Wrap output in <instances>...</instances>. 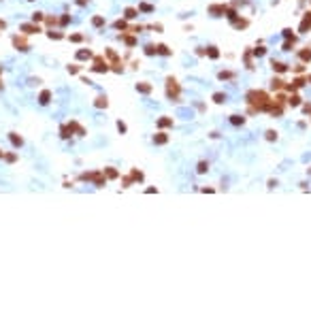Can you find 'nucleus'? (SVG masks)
Masks as SVG:
<instances>
[{
  "mask_svg": "<svg viewBox=\"0 0 311 313\" xmlns=\"http://www.w3.org/2000/svg\"><path fill=\"white\" fill-rule=\"evenodd\" d=\"M247 100L252 104V111H262V109H267V104H269V96L264 94V92H249L247 94Z\"/></svg>",
  "mask_w": 311,
  "mask_h": 313,
  "instance_id": "obj_1",
  "label": "nucleus"
},
{
  "mask_svg": "<svg viewBox=\"0 0 311 313\" xmlns=\"http://www.w3.org/2000/svg\"><path fill=\"white\" fill-rule=\"evenodd\" d=\"M81 179H83V181H92L96 187H102V185L107 183L105 173H83V175H81Z\"/></svg>",
  "mask_w": 311,
  "mask_h": 313,
  "instance_id": "obj_2",
  "label": "nucleus"
},
{
  "mask_svg": "<svg viewBox=\"0 0 311 313\" xmlns=\"http://www.w3.org/2000/svg\"><path fill=\"white\" fill-rule=\"evenodd\" d=\"M166 92H168V96L173 98V100H177V98H179V85H177V81H175L173 77L166 79Z\"/></svg>",
  "mask_w": 311,
  "mask_h": 313,
  "instance_id": "obj_3",
  "label": "nucleus"
},
{
  "mask_svg": "<svg viewBox=\"0 0 311 313\" xmlns=\"http://www.w3.org/2000/svg\"><path fill=\"white\" fill-rule=\"evenodd\" d=\"M13 45H15L17 51H28V49H30L28 41H26L24 36H19V34H15V36H13Z\"/></svg>",
  "mask_w": 311,
  "mask_h": 313,
  "instance_id": "obj_4",
  "label": "nucleus"
},
{
  "mask_svg": "<svg viewBox=\"0 0 311 313\" xmlns=\"http://www.w3.org/2000/svg\"><path fill=\"white\" fill-rule=\"evenodd\" d=\"M92 70H94V73H107V70H109V64H107L102 58H96V60H94Z\"/></svg>",
  "mask_w": 311,
  "mask_h": 313,
  "instance_id": "obj_5",
  "label": "nucleus"
},
{
  "mask_svg": "<svg viewBox=\"0 0 311 313\" xmlns=\"http://www.w3.org/2000/svg\"><path fill=\"white\" fill-rule=\"evenodd\" d=\"M21 32H26V34H36V32H41V28L36 24H24L21 26Z\"/></svg>",
  "mask_w": 311,
  "mask_h": 313,
  "instance_id": "obj_6",
  "label": "nucleus"
},
{
  "mask_svg": "<svg viewBox=\"0 0 311 313\" xmlns=\"http://www.w3.org/2000/svg\"><path fill=\"white\" fill-rule=\"evenodd\" d=\"M94 106H98V109H107V106H109V98H107L105 94H100V96L96 98V102H94Z\"/></svg>",
  "mask_w": 311,
  "mask_h": 313,
  "instance_id": "obj_7",
  "label": "nucleus"
},
{
  "mask_svg": "<svg viewBox=\"0 0 311 313\" xmlns=\"http://www.w3.org/2000/svg\"><path fill=\"white\" fill-rule=\"evenodd\" d=\"M209 13H213V15H224L226 13V6L224 4H211V6H209Z\"/></svg>",
  "mask_w": 311,
  "mask_h": 313,
  "instance_id": "obj_8",
  "label": "nucleus"
},
{
  "mask_svg": "<svg viewBox=\"0 0 311 313\" xmlns=\"http://www.w3.org/2000/svg\"><path fill=\"white\" fill-rule=\"evenodd\" d=\"M49 100H51V92H49V89H43L41 96H39V102L41 104H49Z\"/></svg>",
  "mask_w": 311,
  "mask_h": 313,
  "instance_id": "obj_9",
  "label": "nucleus"
},
{
  "mask_svg": "<svg viewBox=\"0 0 311 313\" xmlns=\"http://www.w3.org/2000/svg\"><path fill=\"white\" fill-rule=\"evenodd\" d=\"M66 126H68V130H70V132H77V134H85V130L81 128V126H79L77 121H68Z\"/></svg>",
  "mask_w": 311,
  "mask_h": 313,
  "instance_id": "obj_10",
  "label": "nucleus"
},
{
  "mask_svg": "<svg viewBox=\"0 0 311 313\" xmlns=\"http://www.w3.org/2000/svg\"><path fill=\"white\" fill-rule=\"evenodd\" d=\"M166 141H168V136H166L164 132H158V134L153 136V143H156V145H164Z\"/></svg>",
  "mask_w": 311,
  "mask_h": 313,
  "instance_id": "obj_11",
  "label": "nucleus"
},
{
  "mask_svg": "<svg viewBox=\"0 0 311 313\" xmlns=\"http://www.w3.org/2000/svg\"><path fill=\"white\" fill-rule=\"evenodd\" d=\"M9 139H11V143H13L15 147H21V145H24V139H21V136H17L15 132H11V134H9Z\"/></svg>",
  "mask_w": 311,
  "mask_h": 313,
  "instance_id": "obj_12",
  "label": "nucleus"
},
{
  "mask_svg": "<svg viewBox=\"0 0 311 313\" xmlns=\"http://www.w3.org/2000/svg\"><path fill=\"white\" fill-rule=\"evenodd\" d=\"M92 58V51L90 49H81V51H77V60H90Z\"/></svg>",
  "mask_w": 311,
  "mask_h": 313,
  "instance_id": "obj_13",
  "label": "nucleus"
},
{
  "mask_svg": "<svg viewBox=\"0 0 311 313\" xmlns=\"http://www.w3.org/2000/svg\"><path fill=\"white\" fill-rule=\"evenodd\" d=\"M136 89H139L141 94H149V92H151V85H149V83H136Z\"/></svg>",
  "mask_w": 311,
  "mask_h": 313,
  "instance_id": "obj_14",
  "label": "nucleus"
},
{
  "mask_svg": "<svg viewBox=\"0 0 311 313\" xmlns=\"http://www.w3.org/2000/svg\"><path fill=\"white\" fill-rule=\"evenodd\" d=\"M156 53H160V56H171V49L166 47V45H158V47H156Z\"/></svg>",
  "mask_w": 311,
  "mask_h": 313,
  "instance_id": "obj_15",
  "label": "nucleus"
},
{
  "mask_svg": "<svg viewBox=\"0 0 311 313\" xmlns=\"http://www.w3.org/2000/svg\"><path fill=\"white\" fill-rule=\"evenodd\" d=\"M105 53H107V58H109V60H111V62H120V58H117V53H115L113 49H107Z\"/></svg>",
  "mask_w": 311,
  "mask_h": 313,
  "instance_id": "obj_16",
  "label": "nucleus"
},
{
  "mask_svg": "<svg viewBox=\"0 0 311 313\" xmlns=\"http://www.w3.org/2000/svg\"><path fill=\"white\" fill-rule=\"evenodd\" d=\"M134 17H136V9L128 6V9H126V19H134Z\"/></svg>",
  "mask_w": 311,
  "mask_h": 313,
  "instance_id": "obj_17",
  "label": "nucleus"
},
{
  "mask_svg": "<svg viewBox=\"0 0 311 313\" xmlns=\"http://www.w3.org/2000/svg\"><path fill=\"white\" fill-rule=\"evenodd\" d=\"M92 24L96 26V28H100V26H105V17H100V15H96L94 19H92Z\"/></svg>",
  "mask_w": 311,
  "mask_h": 313,
  "instance_id": "obj_18",
  "label": "nucleus"
},
{
  "mask_svg": "<svg viewBox=\"0 0 311 313\" xmlns=\"http://www.w3.org/2000/svg\"><path fill=\"white\" fill-rule=\"evenodd\" d=\"M171 124H173V119H168V117L158 119V126H160V128H166V126H171Z\"/></svg>",
  "mask_w": 311,
  "mask_h": 313,
  "instance_id": "obj_19",
  "label": "nucleus"
},
{
  "mask_svg": "<svg viewBox=\"0 0 311 313\" xmlns=\"http://www.w3.org/2000/svg\"><path fill=\"white\" fill-rule=\"evenodd\" d=\"M105 175H107L109 179H115V177H117V171H115V168H111V166H109V168H105Z\"/></svg>",
  "mask_w": 311,
  "mask_h": 313,
  "instance_id": "obj_20",
  "label": "nucleus"
},
{
  "mask_svg": "<svg viewBox=\"0 0 311 313\" xmlns=\"http://www.w3.org/2000/svg\"><path fill=\"white\" fill-rule=\"evenodd\" d=\"M300 60L309 62V60H311V49H303V51H300Z\"/></svg>",
  "mask_w": 311,
  "mask_h": 313,
  "instance_id": "obj_21",
  "label": "nucleus"
},
{
  "mask_svg": "<svg viewBox=\"0 0 311 313\" xmlns=\"http://www.w3.org/2000/svg\"><path fill=\"white\" fill-rule=\"evenodd\" d=\"M273 68H275L277 70V73H283V70H286V64H281V62H273V64H271Z\"/></svg>",
  "mask_w": 311,
  "mask_h": 313,
  "instance_id": "obj_22",
  "label": "nucleus"
},
{
  "mask_svg": "<svg viewBox=\"0 0 311 313\" xmlns=\"http://www.w3.org/2000/svg\"><path fill=\"white\" fill-rule=\"evenodd\" d=\"M47 36H49V39H56V41H58V39H64V34H62V32H53V30H49V32H47Z\"/></svg>",
  "mask_w": 311,
  "mask_h": 313,
  "instance_id": "obj_23",
  "label": "nucleus"
},
{
  "mask_svg": "<svg viewBox=\"0 0 311 313\" xmlns=\"http://www.w3.org/2000/svg\"><path fill=\"white\" fill-rule=\"evenodd\" d=\"M286 85H283V81L281 79H273V89H283Z\"/></svg>",
  "mask_w": 311,
  "mask_h": 313,
  "instance_id": "obj_24",
  "label": "nucleus"
},
{
  "mask_svg": "<svg viewBox=\"0 0 311 313\" xmlns=\"http://www.w3.org/2000/svg\"><path fill=\"white\" fill-rule=\"evenodd\" d=\"M60 134H62V139H68L72 132L68 130V126H62V128H60Z\"/></svg>",
  "mask_w": 311,
  "mask_h": 313,
  "instance_id": "obj_25",
  "label": "nucleus"
},
{
  "mask_svg": "<svg viewBox=\"0 0 311 313\" xmlns=\"http://www.w3.org/2000/svg\"><path fill=\"white\" fill-rule=\"evenodd\" d=\"M234 21V28H245L247 26V19H232Z\"/></svg>",
  "mask_w": 311,
  "mask_h": 313,
  "instance_id": "obj_26",
  "label": "nucleus"
},
{
  "mask_svg": "<svg viewBox=\"0 0 311 313\" xmlns=\"http://www.w3.org/2000/svg\"><path fill=\"white\" fill-rule=\"evenodd\" d=\"M207 53H209V58H213V60H215V58L219 56V51H217V47H209V51H207Z\"/></svg>",
  "mask_w": 311,
  "mask_h": 313,
  "instance_id": "obj_27",
  "label": "nucleus"
},
{
  "mask_svg": "<svg viewBox=\"0 0 311 313\" xmlns=\"http://www.w3.org/2000/svg\"><path fill=\"white\" fill-rule=\"evenodd\" d=\"M79 70H81V66H79V64H70V66H68V73H70V75H77Z\"/></svg>",
  "mask_w": 311,
  "mask_h": 313,
  "instance_id": "obj_28",
  "label": "nucleus"
},
{
  "mask_svg": "<svg viewBox=\"0 0 311 313\" xmlns=\"http://www.w3.org/2000/svg\"><path fill=\"white\" fill-rule=\"evenodd\" d=\"M130 177H132V179H136V181H143V173H139V171H134V168H132V173H130Z\"/></svg>",
  "mask_w": 311,
  "mask_h": 313,
  "instance_id": "obj_29",
  "label": "nucleus"
},
{
  "mask_svg": "<svg viewBox=\"0 0 311 313\" xmlns=\"http://www.w3.org/2000/svg\"><path fill=\"white\" fill-rule=\"evenodd\" d=\"M226 17L228 19H236V11L234 9H226Z\"/></svg>",
  "mask_w": 311,
  "mask_h": 313,
  "instance_id": "obj_30",
  "label": "nucleus"
},
{
  "mask_svg": "<svg viewBox=\"0 0 311 313\" xmlns=\"http://www.w3.org/2000/svg\"><path fill=\"white\" fill-rule=\"evenodd\" d=\"M115 28H117V30H126L128 26H126V21H124V19H117V21H115Z\"/></svg>",
  "mask_w": 311,
  "mask_h": 313,
  "instance_id": "obj_31",
  "label": "nucleus"
},
{
  "mask_svg": "<svg viewBox=\"0 0 311 313\" xmlns=\"http://www.w3.org/2000/svg\"><path fill=\"white\" fill-rule=\"evenodd\" d=\"M43 19H45L43 13H32V21H34V24H36V21H43Z\"/></svg>",
  "mask_w": 311,
  "mask_h": 313,
  "instance_id": "obj_32",
  "label": "nucleus"
},
{
  "mask_svg": "<svg viewBox=\"0 0 311 313\" xmlns=\"http://www.w3.org/2000/svg\"><path fill=\"white\" fill-rule=\"evenodd\" d=\"M122 36H124V34H122ZM124 41H126V45H128V47H134V36H124Z\"/></svg>",
  "mask_w": 311,
  "mask_h": 313,
  "instance_id": "obj_33",
  "label": "nucleus"
},
{
  "mask_svg": "<svg viewBox=\"0 0 311 313\" xmlns=\"http://www.w3.org/2000/svg\"><path fill=\"white\" fill-rule=\"evenodd\" d=\"M288 102H290L292 106H298V104H300V98H298V96H292V98H290Z\"/></svg>",
  "mask_w": 311,
  "mask_h": 313,
  "instance_id": "obj_34",
  "label": "nucleus"
},
{
  "mask_svg": "<svg viewBox=\"0 0 311 313\" xmlns=\"http://www.w3.org/2000/svg\"><path fill=\"white\" fill-rule=\"evenodd\" d=\"M145 53H147V56H153V53H156V45H147V47H145Z\"/></svg>",
  "mask_w": 311,
  "mask_h": 313,
  "instance_id": "obj_35",
  "label": "nucleus"
},
{
  "mask_svg": "<svg viewBox=\"0 0 311 313\" xmlns=\"http://www.w3.org/2000/svg\"><path fill=\"white\" fill-rule=\"evenodd\" d=\"M245 119L243 117H239V115H232V124H234V126H239V124H243Z\"/></svg>",
  "mask_w": 311,
  "mask_h": 313,
  "instance_id": "obj_36",
  "label": "nucleus"
},
{
  "mask_svg": "<svg viewBox=\"0 0 311 313\" xmlns=\"http://www.w3.org/2000/svg\"><path fill=\"white\" fill-rule=\"evenodd\" d=\"M213 100H215V102H224L226 96H224V94H213Z\"/></svg>",
  "mask_w": 311,
  "mask_h": 313,
  "instance_id": "obj_37",
  "label": "nucleus"
},
{
  "mask_svg": "<svg viewBox=\"0 0 311 313\" xmlns=\"http://www.w3.org/2000/svg\"><path fill=\"white\" fill-rule=\"evenodd\" d=\"M234 75L232 73H228V70H226V73H224V70H222V73H219V79H232Z\"/></svg>",
  "mask_w": 311,
  "mask_h": 313,
  "instance_id": "obj_38",
  "label": "nucleus"
},
{
  "mask_svg": "<svg viewBox=\"0 0 311 313\" xmlns=\"http://www.w3.org/2000/svg\"><path fill=\"white\" fill-rule=\"evenodd\" d=\"M45 21H47V26H56V24H58L56 17H45Z\"/></svg>",
  "mask_w": 311,
  "mask_h": 313,
  "instance_id": "obj_39",
  "label": "nucleus"
},
{
  "mask_svg": "<svg viewBox=\"0 0 311 313\" xmlns=\"http://www.w3.org/2000/svg\"><path fill=\"white\" fill-rule=\"evenodd\" d=\"M283 36H286V39H292V41H296V36L292 34V30H283Z\"/></svg>",
  "mask_w": 311,
  "mask_h": 313,
  "instance_id": "obj_40",
  "label": "nucleus"
},
{
  "mask_svg": "<svg viewBox=\"0 0 311 313\" xmlns=\"http://www.w3.org/2000/svg\"><path fill=\"white\" fill-rule=\"evenodd\" d=\"M139 9H141V11H145V13H149V11H153V6H151V4H141Z\"/></svg>",
  "mask_w": 311,
  "mask_h": 313,
  "instance_id": "obj_41",
  "label": "nucleus"
},
{
  "mask_svg": "<svg viewBox=\"0 0 311 313\" xmlns=\"http://www.w3.org/2000/svg\"><path fill=\"white\" fill-rule=\"evenodd\" d=\"M267 139H269V141H275V139H277V132L269 130V132H267Z\"/></svg>",
  "mask_w": 311,
  "mask_h": 313,
  "instance_id": "obj_42",
  "label": "nucleus"
},
{
  "mask_svg": "<svg viewBox=\"0 0 311 313\" xmlns=\"http://www.w3.org/2000/svg\"><path fill=\"white\" fill-rule=\"evenodd\" d=\"M4 160H6V162H15L17 156H15V154H6V156H4Z\"/></svg>",
  "mask_w": 311,
  "mask_h": 313,
  "instance_id": "obj_43",
  "label": "nucleus"
},
{
  "mask_svg": "<svg viewBox=\"0 0 311 313\" xmlns=\"http://www.w3.org/2000/svg\"><path fill=\"white\" fill-rule=\"evenodd\" d=\"M70 41H72V43H79V41H83V36H81V34H72Z\"/></svg>",
  "mask_w": 311,
  "mask_h": 313,
  "instance_id": "obj_44",
  "label": "nucleus"
},
{
  "mask_svg": "<svg viewBox=\"0 0 311 313\" xmlns=\"http://www.w3.org/2000/svg\"><path fill=\"white\" fill-rule=\"evenodd\" d=\"M117 130L124 134V132H126V124H124V121H117Z\"/></svg>",
  "mask_w": 311,
  "mask_h": 313,
  "instance_id": "obj_45",
  "label": "nucleus"
},
{
  "mask_svg": "<svg viewBox=\"0 0 311 313\" xmlns=\"http://www.w3.org/2000/svg\"><path fill=\"white\" fill-rule=\"evenodd\" d=\"M68 21H70V17H68V15H64V17H60V24H62V26H66Z\"/></svg>",
  "mask_w": 311,
  "mask_h": 313,
  "instance_id": "obj_46",
  "label": "nucleus"
},
{
  "mask_svg": "<svg viewBox=\"0 0 311 313\" xmlns=\"http://www.w3.org/2000/svg\"><path fill=\"white\" fill-rule=\"evenodd\" d=\"M132 183V177H124V187H130Z\"/></svg>",
  "mask_w": 311,
  "mask_h": 313,
  "instance_id": "obj_47",
  "label": "nucleus"
},
{
  "mask_svg": "<svg viewBox=\"0 0 311 313\" xmlns=\"http://www.w3.org/2000/svg\"><path fill=\"white\" fill-rule=\"evenodd\" d=\"M205 171H207V164L200 162V164H198V173H205Z\"/></svg>",
  "mask_w": 311,
  "mask_h": 313,
  "instance_id": "obj_48",
  "label": "nucleus"
},
{
  "mask_svg": "<svg viewBox=\"0 0 311 313\" xmlns=\"http://www.w3.org/2000/svg\"><path fill=\"white\" fill-rule=\"evenodd\" d=\"M256 56H264V47H258V49H254Z\"/></svg>",
  "mask_w": 311,
  "mask_h": 313,
  "instance_id": "obj_49",
  "label": "nucleus"
},
{
  "mask_svg": "<svg viewBox=\"0 0 311 313\" xmlns=\"http://www.w3.org/2000/svg\"><path fill=\"white\" fill-rule=\"evenodd\" d=\"M4 28H6V24H4V21H0V30H4Z\"/></svg>",
  "mask_w": 311,
  "mask_h": 313,
  "instance_id": "obj_50",
  "label": "nucleus"
},
{
  "mask_svg": "<svg viewBox=\"0 0 311 313\" xmlns=\"http://www.w3.org/2000/svg\"><path fill=\"white\" fill-rule=\"evenodd\" d=\"M77 2H79V4H85V2H90V0H77Z\"/></svg>",
  "mask_w": 311,
  "mask_h": 313,
  "instance_id": "obj_51",
  "label": "nucleus"
},
{
  "mask_svg": "<svg viewBox=\"0 0 311 313\" xmlns=\"http://www.w3.org/2000/svg\"><path fill=\"white\" fill-rule=\"evenodd\" d=\"M0 158H4V151H0Z\"/></svg>",
  "mask_w": 311,
  "mask_h": 313,
  "instance_id": "obj_52",
  "label": "nucleus"
},
{
  "mask_svg": "<svg viewBox=\"0 0 311 313\" xmlns=\"http://www.w3.org/2000/svg\"><path fill=\"white\" fill-rule=\"evenodd\" d=\"M0 87H2V83H0Z\"/></svg>",
  "mask_w": 311,
  "mask_h": 313,
  "instance_id": "obj_53",
  "label": "nucleus"
},
{
  "mask_svg": "<svg viewBox=\"0 0 311 313\" xmlns=\"http://www.w3.org/2000/svg\"><path fill=\"white\" fill-rule=\"evenodd\" d=\"M28 2H32V0H28Z\"/></svg>",
  "mask_w": 311,
  "mask_h": 313,
  "instance_id": "obj_54",
  "label": "nucleus"
}]
</instances>
